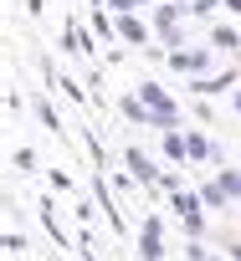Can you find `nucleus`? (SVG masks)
Here are the masks:
<instances>
[{
	"instance_id": "f03ea898",
	"label": "nucleus",
	"mask_w": 241,
	"mask_h": 261,
	"mask_svg": "<svg viewBox=\"0 0 241 261\" xmlns=\"http://www.w3.org/2000/svg\"><path fill=\"white\" fill-rule=\"evenodd\" d=\"M124 169L139 179V190H144V195H154V190H159V174H164V169H159L144 149H124Z\"/></svg>"
},
{
	"instance_id": "ddd939ff",
	"label": "nucleus",
	"mask_w": 241,
	"mask_h": 261,
	"mask_svg": "<svg viewBox=\"0 0 241 261\" xmlns=\"http://www.w3.org/2000/svg\"><path fill=\"white\" fill-rule=\"evenodd\" d=\"M236 220H241V205H236Z\"/></svg>"
},
{
	"instance_id": "9b49d317",
	"label": "nucleus",
	"mask_w": 241,
	"mask_h": 261,
	"mask_svg": "<svg viewBox=\"0 0 241 261\" xmlns=\"http://www.w3.org/2000/svg\"><path fill=\"white\" fill-rule=\"evenodd\" d=\"M221 251H226V256H231V261H241V241H226V246H221Z\"/></svg>"
},
{
	"instance_id": "1a4fd4ad",
	"label": "nucleus",
	"mask_w": 241,
	"mask_h": 261,
	"mask_svg": "<svg viewBox=\"0 0 241 261\" xmlns=\"http://www.w3.org/2000/svg\"><path fill=\"white\" fill-rule=\"evenodd\" d=\"M46 185L62 190V195H72V174H67V169H46Z\"/></svg>"
},
{
	"instance_id": "f8f14e48",
	"label": "nucleus",
	"mask_w": 241,
	"mask_h": 261,
	"mask_svg": "<svg viewBox=\"0 0 241 261\" xmlns=\"http://www.w3.org/2000/svg\"><path fill=\"white\" fill-rule=\"evenodd\" d=\"M210 261H231V256H226V251H221V256H215V251H210Z\"/></svg>"
},
{
	"instance_id": "423d86ee",
	"label": "nucleus",
	"mask_w": 241,
	"mask_h": 261,
	"mask_svg": "<svg viewBox=\"0 0 241 261\" xmlns=\"http://www.w3.org/2000/svg\"><path fill=\"white\" fill-rule=\"evenodd\" d=\"M170 62H175L180 72H200V67H205V51H175Z\"/></svg>"
},
{
	"instance_id": "6e6552de",
	"label": "nucleus",
	"mask_w": 241,
	"mask_h": 261,
	"mask_svg": "<svg viewBox=\"0 0 241 261\" xmlns=\"http://www.w3.org/2000/svg\"><path fill=\"white\" fill-rule=\"evenodd\" d=\"M11 164H16V169H26V174H36V149H16V154H11Z\"/></svg>"
},
{
	"instance_id": "20e7f679",
	"label": "nucleus",
	"mask_w": 241,
	"mask_h": 261,
	"mask_svg": "<svg viewBox=\"0 0 241 261\" xmlns=\"http://www.w3.org/2000/svg\"><path fill=\"white\" fill-rule=\"evenodd\" d=\"M200 200H205V210H236V200L221 190V179H205L200 185Z\"/></svg>"
},
{
	"instance_id": "7ed1b4c3",
	"label": "nucleus",
	"mask_w": 241,
	"mask_h": 261,
	"mask_svg": "<svg viewBox=\"0 0 241 261\" xmlns=\"http://www.w3.org/2000/svg\"><path fill=\"white\" fill-rule=\"evenodd\" d=\"M185 139H190V164H215V159H221V154H215V144H210L205 134H195V128H190Z\"/></svg>"
},
{
	"instance_id": "4468645a",
	"label": "nucleus",
	"mask_w": 241,
	"mask_h": 261,
	"mask_svg": "<svg viewBox=\"0 0 241 261\" xmlns=\"http://www.w3.org/2000/svg\"><path fill=\"white\" fill-rule=\"evenodd\" d=\"M57 261H67V256H57Z\"/></svg>"
},
{
	"instance_id": "9d476101",
	"label": "nucleus",
	"mask_w": 241,
	"mask_h": 261,
	"mask_svg": "<svg viewBox=\"0 0 241 261\" xmlns=\"http://www.w3.org/2000/svg\"><path fill=\"white\" fill-rule=\"evenodd\" d=\"M0 241H6V256H16V251H26V236H21V230H16V225H11V230H6V236H0Z\"/></svg>"
},
{
	"instance_id": "0eeeda50",
	"label": "nucleus",
	"mask_w": 241,
	"mask_h": 261,
	"mask_svg": "<svg viewBox=\"0 0 241 261\" xmlns=\"http://www.w3.org/2000/svg\"><path fill=\"white\" fill-rule=\"evenodd\" d=\"M185 261H210V246L195 241V236H185Z\"/></svg>"
},
{
	"instance_id": "f257e3e1",
	"label": "nucleus",
	"mask_w": 241,
	"mask_h": 261,
	"mask_svg": "<svg viewBox=\"0 0 241 261\" xmlns=\"http://www.w3.org/2000/svg\"><path fill=\"white\" fill-rule=\"evenodd\" d=\"M134 241H139V261H164V215H144Z\"/></svg>"
},
{
	"instance_id": "39448f33",
	"label": "nucleus",
	"mask_w": 241,
	"mask_h": 261,
	"mask_svg": "<svg viewBox=\"0 0 241 261\" xmlns=\"http://www.w3.org/2000/svg\"><path fill=\"white\" fill-rule=\"evenodd\" d=\"M215 179H221V190L241 205V169H236V164H226V169H215Z\"/></svg>"
}]
</instances>
